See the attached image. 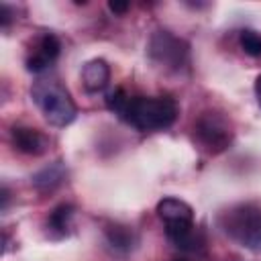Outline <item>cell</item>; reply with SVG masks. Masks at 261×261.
I'll list each match as a JSON object with an SVG mask.
<instances>
[{
	"label": "cell",
	"instance_id": "1",
	"mask_svg": "<svg viewBox=\"0 0 261 261\" xmlns=\"http://www.w3.org/2000/svg\"><path fill=\"white\" fill-rule=\"evenodd\" d=\"M139 130H163L177 118V104L171 98H130L122 116Z\"/></svg>",
	"mask_w": 261,
	"mask_h": 261
},
{
	"label": "cell",
	"instance_id": "2",
	"mask_svg": "<svg viewBox=\"0 0 261 261\" xmlns=\"http://www.w3.org/2000/svg\"><path fill=\"white\" fill-rule=\"evenodd\" d=\"M31 96L47 122L53 126H67L77 116V106L71 100L69 92L55 80L35 82L31 88Z\"/></svg>",
	"mask_w": 261,
	"mask_h": 261
},
{
	"label": "cell",
	"instance_id": "3",
	"mask_svg": "<svg viewBox=\"0 0 261 261\" xmlns=\"http://www.w3.org/2000/svg\"><path fill=\"white\" fill-rule=\"evenodd\" d=\"M222 230L245 249L261 247V208L253 202L237 204L220 216Z\"/></svg>",
	"mask_w": 261,
	"mask_h": 261
},
{
	"label": "cell",
	"instance_id": "4",
	"mask_svg": "<svg viewBox=\"0 0 261 261\" xmlns=\"http://www.w3.org/2000/svg\"><path fill=\"white\" fill-rule=\"evenodd\" d=\"M149 55L165 67L181 69L188 63V45L169 31H157L149 41Z\"/></svg>",
	"mask_w": 261,
	"mask_h": 261
},
{
	"label": "cell",
	"instance_id": "5",
	"mask_svg": "<svg viewBox=\"0 0 261 261\" xmlns=\"http://www.w3.org/2000/svg\"><path fill=\"white\" fill-rule=\"evenodd\" d=\"M196 135L214 153L224 151L230 145V137H232L228 122L216 112H204L200 116V120L196 122Z\"/></svg>",
	"mask_w": 261,
	"mask_h": 261
},
{
	"label": "cell",
	"instance_id": "6",
	"mask_svg": "<svg viewBox=\"0 0 261 261\" xmlns=\"http://www.w3.org/2000/svg\"><path fill=\"white\" fill-rule=\"evenodd\" d=\"M59 51H61L59 39H57L53 33H45V35L39 39L37 51L27 59V69L33 71V73L45 71V69L59 57Z\"/></svg>",
	"mask_w": 261,
	"mask_h": 261
},
{
	"label": "cell",
	"instance_id": "7",
	"mask_svg": "<svg viewBox=\"0 0 261 261\" xmlns=\"http://www.w3.org/2000/svg\"><path fill=\"white\" fill-rule=\"evenodd\" d=\"M12 145L24 153V155H43L49 147V141L43 133H39L37 128H29V126H14L12 133Z\"/></svg>",
	"mask_w": 261,
	"mask_h": 261
},
{
	"label": "cell",
	"instance_id": "8",
	"mask_svg": "<svg viewBox=\"0 0 261 261\" xmlns=\"http://www.w3.org/2000/svg\"><path fill=\"white\" fill-rule=\"evenodd\" d=\"M157 216L169 224V222H192L194 220V210L188 202L179 198H163L157 204Z\"/></svg>",
	"mask_w": 261,
	"mask_h": 261
},
{
	"label": "cell",
	"instance_id": "9",
	"mask_svg": "<svg viewBox=\"0 0 261 261\" xmlns=\"http://www.w3.org/2000/svg\"><path fill=\"white\" fill-rule=\"evenodd\" d=\"M82 82L88 92H100L110 82V65L104 59H92L82 69Z\"/></svg>",
	"mask_w": 261,
	"mask_h": 261
},
{
	"label": "cell",
	"instance_id": "10",
	"mask_svg": "<svg viewBox=\"0 0 261 261\" xmlns=\"http://www.w3.org/2000/svg\"><path fill=\"white\" fill-rule=\"evenodd\" d=\"M165 232L169 241L186 251H196L200 247V237L194 228V222H169L165 224Z\"/></svg>",
	"mask_w": 261,
	"mask_h": 261
},
{
	"label": "cell",
	"instance_id": "11",
	"mask_svg": "<svg viewBox=\"0 0 261 261\" xmlns=\"http://www.w3.org/2000/svg\"><path fill=\"white\" fill-rule=\"evenodd\" d=\"M63 179H65V167L61 161H55L33 175V186L47 192V190H53L55 186H59Z\"/></svg>",
	"mask_w": 261,
	"mask_h": 261
},
{
	"label": "cell",
	"instance_id": "12",
	"mask_svg": "<svg viewBox=\"0 0 261 261\" xmlns=\"http://www.w3.org/2000/svg\"><path fill=\"white\" fill-rule=\"evenodd\" d=\"M106 239L108 243L114 247V249H120V251H130L133 245H135V234L128 226H122V224H112L106 228Z\"/></svg>",
	"mask_w": 261,
	"mask_h": 261
},
{
	"label": "cell",
	"instance_id": "13",
	"mask_svg": "<svg viewBox=\"0 0 261 261\" xmlns=\"http://www.w3.org/2000/svg\"><path fill=\"white\" fill-rule=\"evenodd\" d=\"M71 216H73V206L69 204H59L57 208H53V212L49 214V228L59 232V234H67V228H69V222H71Z\"/></svg>",
	"mask_w": 261,
	"mask_h": 261
},
{
	"label": "cell",
	"instance_id": "14",
	"mask_svg": "<svg viewBox=\"0 0 261 261\" xmlns=\"http://www.w3.org/2000/svg\"><path fill=\"white\" fill-rule=\"evenodd\" d=\"M239 41H241V47H243V51L247 55L261 57V35L257 31H251V29L243 31L241 37H239Z\"/></svg>",
	"mask_w": 261,
	"mask_h": 261
},
{
	"label": "cell",
	"instance_id": "15",
	"mask_svg": "<svg viewBox=\"0 0 261 261\" xmlns=\"http://www.w3.org/2000/svg\"><path fill=\"white\" fill-rule=\"evenodd\" d=\"M128 100H130V98L124 94V90H122V88H116L114 92H110V94L106 96V106H108V110H112L114 114L122 116V112H124Z\"/></svg>",
	"mask_w": 261,
	"mask_h": 261
},
{
	"label": "cell",
	"instance_id": "16",
	"mask_svg": "<svg viewBox=\"0 0 261 261\" xmlns=\"http://www.w3.org/2000/svg\"><path fill=\"white\" fill-rule=\"evenodd\" d=\"M108 8H110V12H114V14H124V12L130 8V4L124 2V0H110V2H108Z\"/></svg>",
	"mask_w": 261,
	"mask_h": 261
},
{
	"label": "cell",
	"instance_id": "17",
	"mask_svg": "<svg viewBox=\"0 0 261 261\" xmlns=\"http://www.w3.org/2000/svg\"><path fill=\"white\" fill-rule=\"evenodd\" d=\"M255 96H257V102L261 106V75L255 80Z\"/></svg>",
	"mask_w": 261,
	"mask_h": 261
},
{
	"label": "cell",
	"instance_id": "18",
	"mask_svg": "<svg viewBox=\"0 0 261 261\" xmlns=\"http://www.w3.org/2000/svg\"><path fill=\"white\" fill-rule=\"evenodd\" d=\"M173 261H186V259H173Z\"/></svg>",
	"mask_w": 261,
	"mask_h": 261
}]
</instances>
